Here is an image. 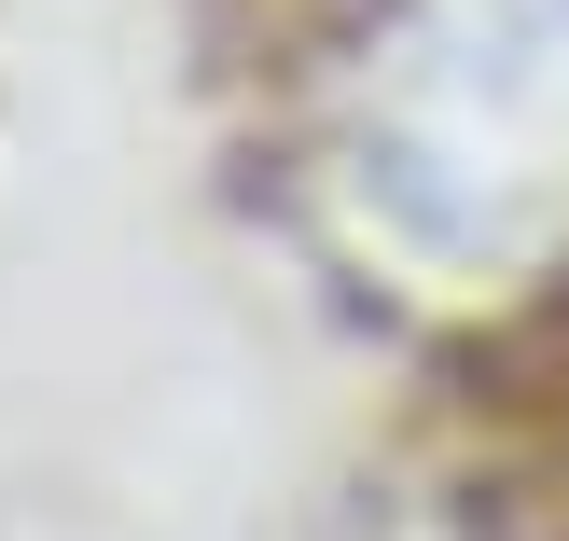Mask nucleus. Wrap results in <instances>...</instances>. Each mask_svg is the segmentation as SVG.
I'll return each mask as SVG.
<instances>
[{
    "label": "nucleus",
    "instance_id": "obj_1",
    "mask_svg": "<svg viewBox=\"0 0 569 541\" xmlns=\"http://www.w3.org/2000/svg\"><path fill=\"white\" fill-rule=\"evenodd\" d=\"M348 209L417 278L569 250V0H403L348 98Z\"/></svg>",
    "mask_w": 569,
    "mask_h": 541
}]
</instances>
